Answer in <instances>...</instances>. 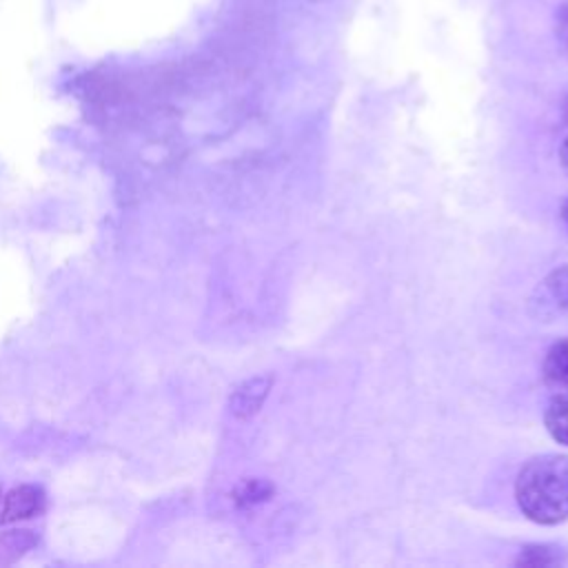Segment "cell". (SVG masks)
<instances>
[{"label": "cell", "mask_w": 568, "mask_h": 568, "mask_svg": "<svg viewBox=\"0 0 568 568\" xmlns=\"http://www.w3.org/2000/svg\"><path fill=\"white\" fill-rule=\"evenodd\" d=\"M521 513L544 526L568 517V455L546 453L528 459L515 481Z\"/></svg>", "instance_id": "obj_1"}, {"label": "cell", "mask_w": 568, "mask_h": 568, "mask_svg": "<svg viewBox=\"0 0 568 568\" xmlns=\"http://www.w3.org/2000/svg\"><path fill=\"white\" fill-rule=\"evenodd\" d=\"M44 508H47V493L42 486L18 484L2 499L0 524H16V521L40 517Z\"/></svg>", "instance_id": "obj_2"}, {"label": "cell", "mask_w": 568, "mask_h": 568, "mask_svg": "<svg viewBox=\"0 0 568 568\" xmlns=\"http://www.w3.org/2000/svg\"><path fill=\"white\" fill-rule=\"evenodd\" d=\"M271 388V379L268 377H253L244 384H240L231 399H229V408L237 419H248L251 415H255L266 397Z\"/></svg>", "instance_id": "obj_3"}, {"label": "cell", "mask_w": 568, "mask_h": 568, "mask_svg": "<svg viewBox=\"0 0 568 568\" xmlns=\"http://www.w3.org/2000/svg\"><path fill=\"white\" fill-rule=\"evenodd\" d=\"M537 293L541 295V302H537L541 306L544 315H552V313H561L568 311V266L555 268L537 288Z\"/></svg>", "instance_id": "obj_4"}, {"label": "cell", "mask_w": 568, "mask_h": 568, "mask_svg": "<svg viewBox=\"0 0 568 568\" xmlns=\"http://www.w3.org/2000/svg\"><path fill=\"white\" fill-rule=\"evenodd\" d=\"M544 379L557 390H568V339L548 348L544 359Z\"/></svg>", "instance_id": "obj_5"}, {"label": "cell", "mask_w": 568, "mask_h": 568, "mask_svg": "<svg viewBox=\"0 0 568 568\" xmlns=\"http://www.w3.org/2000/svg\"><path fill=\"white\" fill-rule=\"evenodd\" d=\"M544 424L550 437L568 446V390H559L546 406Z\"/></svg>", "instance_id": "obj_6"}, {"label": "cell", "mask_w": 568, "mask_h": 568, "mask_svg": "<svg viewBox=\"0 0 568 568\" xmlns=\"http://www.w3.org/2000/svg\"><path fill=\"white\" fill-rule=\"evenodd\" d=\"M271 493H273V486L268 481H264V479H244L235 488L233 497H235L237 506H253V504H260V501L268 499Z\"/></svg>", "instance_id": "obj_7"}, {"label": "cell", "mask_w": 568, "mask_h": 568, "mask_svg": "<svg viewBox=\"0 0 568 568\" xmlns=\"http://www.w3.org/2000/svg\"><path fill=\"white\" fill-rule=\"evenodd\" d=\"M519 566H552L559 564V552L552 546H526L517 557Z\"/></svg>", "instance_id": "obj_8"}, {"label": "cell", "mask_w": 568, "mask_h": 568, "mask_svg": "<svg viewBox=\"0 0 568 568\" xmlns=\"http://www.w3.org/2000/svg\"><path fill=\"white\" fill-rule=\"evenodd\" d=\"M559 36L564 38V42L568 47V2L559 11Z\"/></svg>", "instance_id": "obj_9"}, {"label": "cell", "mask_w": 568, "mask_h": 568, "mask_svg": "<svg viewBox=\"0 0 568 568\" xmlns=\"http://www.w3.org/2000/svg\"><path fill=\"white\" fill-rule=\"evenodd\" d=\"M559 164H561V169H564V173L568 175V138L561 142V146H559Z\"/></svg>", "instance_id": "obj_10"}, {"label": "cell", "mask_w": 568, "mask_h": 568, "mask_svg": "<svg viewBox=\"0 0 568 568\" xmlns=\"http://www.w3.org/2000/svg\"><path fill=\"white\" fill-rule=\"evenodd\" d=\"M561 217H564V222H566V226H568V200L564 202V209H561Z\"/></svg>", "instance_id": "obj_11"}, {"label": "cell", "mask_w": 568, "mask_h": 568, "mask_svg": "<svg viewBox=\"0 0 568 568\" xmlns=\"http://www.w3.org/2000/svg\"><path fill=\"white\" fill-rule=\"evenodd\" d=\"M564 115H566V122H568V100H566V106H564Z\"/></svg>", "instance_id": "obj_12"}]
</instances>
